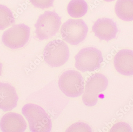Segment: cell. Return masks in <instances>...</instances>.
Masks as SVG:
<instances>
[{
	"label": "cell",
	"instance_id": "2e32d148",
	"mask_svg": "<svg viewBox=\"0 0 133 132\" xmlns=\"http://www.w3.org/2000/svg\"><path fill=\"white\" fill-rule=\"evenodd\" d=\"M66 132H92V130L87 124L78 122L71 125L66 130Z\"/></svg>",
	"mask_w": 133,
	"mask_h": 132
},
{
	"label": "cell",
	"instance_id": "6da1fadb",
	"mask_svg": "<svg viewBox=\"0 0 133 132\" xmlns=\"http://www.w3.org/2000/svg\"><path fill=\"white\" fill-rule=\"evenodd\" d=\"M22 112L28 121L31 132L51 131L52 126L51 119L41 107L33 104H27L23 107Z\"/></svg>",
	"mask_w": 133,
	"mask_h": 132
},
{
	"label": "cell",
	"instance_id": "277c9868",
	"mask_svg": "<svg viewBox=\"0 0 133 132\" xmlns=\"http://www.w3.org/2000/svg\"><path fill=\"white\" fill-rule=\"evenodd\" d=\"M59 86L66 96L76 98L83 93L84 81L79 72L75 70L66 71L60 77Z\"/></svg>",
	"mask_w": 133,
	"mask_h": 132
},
{
	"label": "cell",
	"instance_id": "e0dca14e",
	"mask_svg": "<svg viewBox=\"0 0 133 132\" xmlns=\"http://www.w3.org/2000/svg\"><path fill=\"white\" fill-rule=\"evenodd\" d=\"M35 7L44 9L53 6L54 0H30Z\"/></svg>",
	"mask_w": 133,
	"mask_h": 132
},
{
	"label": "cell",
	"instance_id": "3957f363",
	"mask_svg": "<svg viewBox=\"0 0 133 132\" xmlns=\"http://www.w3.org/2000/svg\"><path fill=\"white\" fill-rule=\"evenodd\" d=\"M43 56L45 61L50 66L60 67L65 64L69 59V49L63 41L59 39L54 40L45 46Z\"/></svg>",
	"mask_w": 133,
	"mask_h": 132
},
{
	"label": "cell",
	"instance_id": "5bb4252c",
	"mask_svg": "<svg viewBox=\"0 0 133 132\" xmlns=\"http://www.w3.org/2000/svg\"><path fill=\"white\" fill-rule=\"evenodd\" d=\"M67 10L71 17L81 18L87 12L88 6L84 0H71L68 5Z\"/></svg>",
	"mask_w": 133,
	"mask_h": 132
},
{
	"label": "cell",
	"instance_id": "ba28073f",
	"mask_svg": "<svg viewBox=\"0 0 133 132\" xmlns=\"http://www.w3.org/2000/svg\"><path fill=\"white\" fill-rule=\"evenodd\" d=\"M30 36V27L24 24H19L6 30L2 36V41L7 47L18 49L25 46Z\"/></svg>",
	"mask_w": 133,
	"mask_h": 132
},
{
	"label": "cell",
	"instance_id": "ac0fdd59",
	"mask_svg": "<svg viewBox=\"0 0 133 132\" xmlns=\"http://www.w3.org/2000/svg\"><path fill=\"white\" fill-rule=\"evenodd\" d=\"M2 67H3V65L1 63H0V76H1L2 74Z\"/></svg>",
	"mask_w": 133,
	"mask_h": 132
},
{
	"label": "cell",
	"instance_id": "d6986e66",
	"mask_svg": "<svg viewBox=\"0 0 133 132\" xmlns=\"http://www.w3.org/2000/svg\"><path fill=\"white\" fill-rule=\"evenodd\" d=\"M104 1H107V2H111V1H114V0H104Z\"/></svg>",
	"mask_w": 133,
	"mask_h": 132
},
{
	"label": "cell",
	"instance_id": "9c48e42d",
	"mask_svg": "<svg viewBox=\"0 0 133 132\" xmlns=\"http://www.w3.org/2000/svg\"><path fill=\"white\" fill-rule=\"evenodd\" d=\"M92 31L100 40L108 41L116 37L118 29L116 24L112 19L103 18L94 23Z\"/></svg>",
	"mask_w": 133,
	"mask_h": 132
},
{
	"label": "cell",
	"instance_id": "7a4b0ae2",
	"mask_svg": "<svg viewBox=\"0 0 133 132\" xmlns=\"http://www.w3.org/2000/svg\"><path fill=\"white\" fill-rule=\"evenodd\" d=\"M61 19L56 12L45 11L39 16L34 25L36 37L43 41L55 35L60 27Z\"/></svg>",
	"mask_w": 133,
	"mask_h": 132
},
{
	"label": "cell",
	"instance_id": "8992f818",
	"mask_svg": "<svg viewBox=\"0 0 133 132\" xmlns=\"http://www.w3.org/2000/svg\"><path fill=\"white\" fill-rule=\"evenodd\" d=\"M88 31V27L83 20L69 19L62 26L61 36L69 44L77 45L86 38Z\"/></svg>",
	"mask_w": 133,
	"mask_h": 132
},
{
	"label": "cell",
	"instance_id": "52a82bcc",
	"mask_svg": "<svg viewBox=\"0 0 133 132\" xmlns=\"http://www.w3.org/2000/svg\"><path fill=\"white\" fill-rule=\"evenodd\" d=\"M108 85V80L104 75L96 73L91 76L87 81L82 96L83 103L89 107L96 105L98 94L105 91Z\"/></svg>",
	"mask_w": 133,
	"mask_h": 132
},
{
	"label": "cell",
	"instance_id": "8fae6325",
	"mask_svg": "<svg viewBox=\"0 0 133 132\" xmlns=\"http://www.w3.org/2000/svg\"><path fill=\"white\" fill-rule=\"evenodd\" d=\"M114 65L116 71L121 74L133 75V51L124 49L119 51L114 56Z\"/></svg>",
	"mask_w": 133,
	"mask_h": 132
},
{
	"label": "cell",
	"instance_id": "9a60e30c",
	"mask_svg": "<svg viewBox=\"0 0 133 132\" xmlns=\"http://www.w3.org/2000/svg\"><path fill=\"white\" fill-rule=\"evenodd\" d=\"M15 22L13 14L9 8L0 4V30L9 27Z\"/></svg>",
	"mask_w": 133,
	"mask_h": 132
},
{
	"label": "cell",
	"instance_id": "7c38bea8",
	"mask_svg": "<svg viewBox=\"0 0 133 132\" xmlns=\"http://www.w3.org/2000/svg\"><path fill=\"white\" fill-rule=\"evenodd\" d=\"M18 97L15 88L10 84L0 83V109L11 111L17 106Z\"/></svg>",
	"mask_w": 133,
	"mask_h": 132
},
{
	"label": "cell",
	"instance_id": "30bf717a",
	"mask_svg": "<svg viewBox=\"0 0 133 132\" xmlns=\"http://www.w3.org/2000/svg\"><path fill=\"white\" fill-rule=\"evenodd\" d=\"M26 121L19 114L9 112L0 120V129L3 132H24L27 128Z\"/></svg>",
	"mask_w": 133,
	"mask_h": 132
},
{
	"label": "cell",
	"instance_id": "5b68a950",
	"mask_svg": "<svg viewBox=\"0 0 133 132\" xmlns=\"http://www.w3.org/2000/svg\"><path fill=\"white\" fill-rule=\"evenodd\" d=\"M75 67L82 72L95 71L99 68L103 61L101 51L95 48H85L75 56Z\"/></svg>",
	"mask_w": 133,
	"mask_h": 132
},
{
	"label": "cell",
	"instance_id": "4fadbf2b",
	"mask_svg": "<svg viewBox=\"0 0 133 132\" xmlns=\"http://www.w3.org/2000/svg\"><path fill=\"white\" fill-rule=\"evenodd\" d=\"M115 12L118 17L125 21H133V0H118Z\"/></svg>",
	"mask_w": 133,
	"mask_h": 132
}]
</instances>
